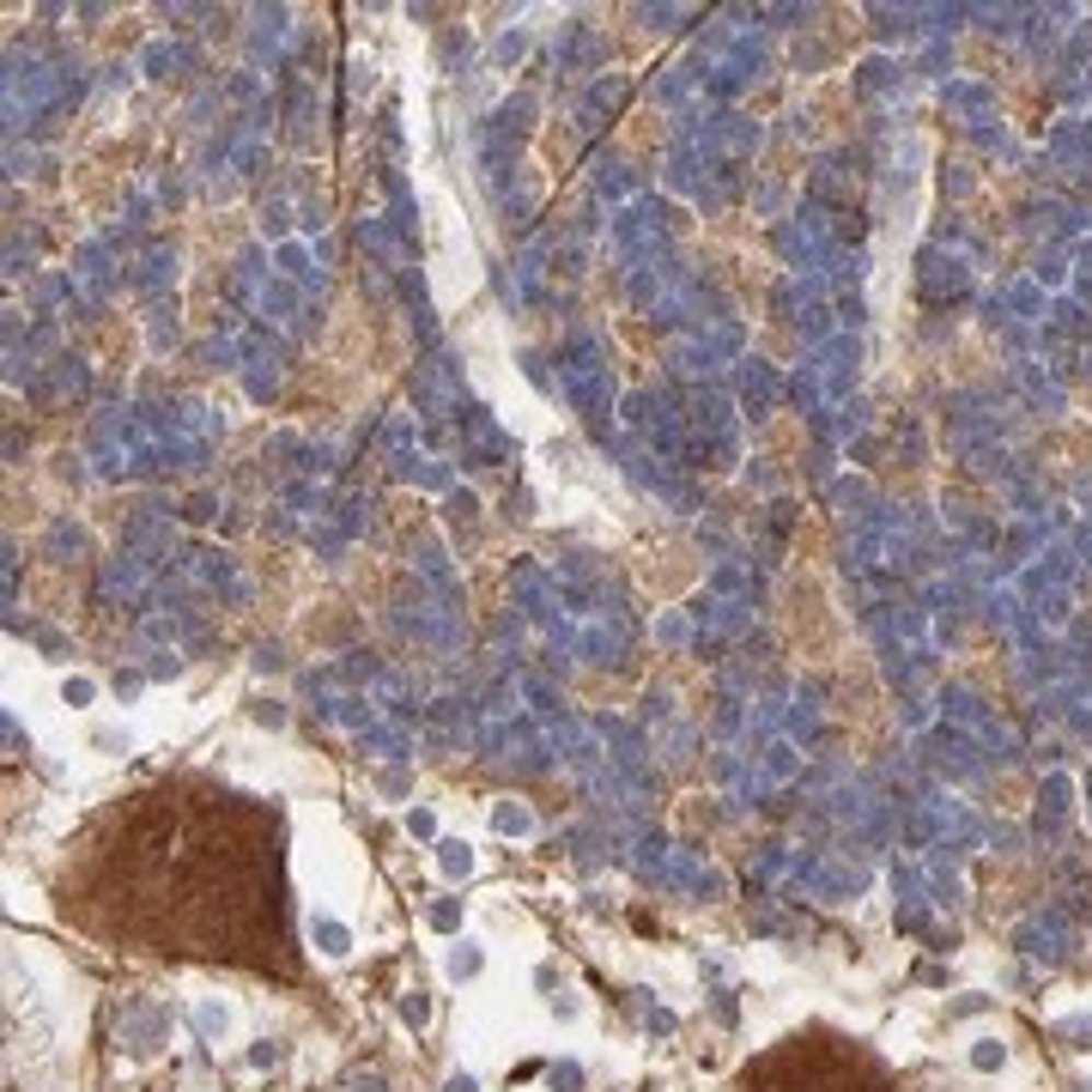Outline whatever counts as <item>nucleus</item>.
I'll return each instance as SVG.
<instances>
[{"label":"nucleus","instance_id":"1","mask_svg":"<svg viewBox=\"0 0 1092 1092\" xmlns=\"http://www.w3.org/2000/svg\"><path fill=\"white\" fill-rule=\"evenodd\" d=\"M559 395L565 407L577 413L583 425H595V437H613V407H619V389H613V370H607V346L601 334L589 329H571L565 346H559Z\"/></svg>","mask_w":1092,"mask_h":1092},{"label":"nucleus","instance_id":"2","mask_svg":"<svg viewBox=\"0 0 1092 1092\" xmlns=\"http://www.w3.org/2000/svg\"><path fill=\"white\" fill-rule=\"evenodd\" d=\"M680 225L686 219L662 195H644V200H632V207L613 212L607 238H613V255L625 267H650V262H668V243H674V231H680Z\"/></svg>","mask_w":1092,"mask_h":1092},{"label":"nucleus","instance_id":"3","mask_svg":"<svg viewBox=\"0 0 1092 1092\" xmlns=\"http://www.w3.org/2000/svg\"><path fill=\"white\" fill-rule=\"evenodd\" d=\"M468 407V377H461V358L456 353H425V365L413 370V413L419 419H456Z\"/></svg>","mask_w":1092,"mask_h":1092},{"label":"nucleus","instance_id":"4","mask_svg":"<svg viewBox=\"0 0 1092 1092\" xmlns=\"http://www.w3.org/2000/svg\"><path fill=\"white\" fill-rule=\"evenodd\" d=\"M449 425H456V437H461V468H504V461H510L516 444L486 407H461Z\"/></svg>","mask_w":1092,"mask_h":1092},{"label":"nucleus","instance_id":"5","mask_svg":"<svg viewBox=\"0 0 1092 1092\" xmlns=\"http://www.w3.org/2000/svg\"><path fill=\"white\" fill-rule=\"evenodd\" d=\"M637 625L625 619V607H607L601 619H583L577 625V656L589 662V668H619L625 662V650H632Z\"/></svg>","mask_w":1092,"mask_h":1092},{"label":"nucleus","instance_id":"6","mask_svg":"<svg viewBox=\"0 0 1092 1092\" xmlns=\"http://www.w3.org/2000/svg\"><path fill=\"white\" fill-rule=\"evenodd\" d=\"M559 607V577L540 565H516L510 571V613H522L528 625H547Z\"/></svg>","mask_w":1092,"mask_h":1092},{"label":"nucleus","instance_id":"7","mask_svg":"<svg viewBox=\"0 0 1092 1092\" xmlns=\"http://www.w3.org/2000/svg\"><path fill=\"white\" fill-rule=\"evenodd\" d=\"M625 97H632V80H625V73H595L577 92V122L583 128H607V122L625 110Z\"/></svg>","mask_w":1092,"mask_h":1092},{"label":"nucleus","instance_id":"8","mask_svg":"<svg viewBox=\"0 0 1092 1092\" xmlns=\"http://www.w3.org/2000/svg\"><path fill=\"white\" fill-rule=\"evenodd\" d=\"M601 37H595V25H565V37L553 43V61H559V73H601Z\"/></svg>","mask_w":1092,"mask_h":1092},{"label":"nucleus","instance_id":"9","mask_svg":"<svg viewBox=\"0 0 1092 1092\" xmlns=\"http://www.w3.org/2000/svg\"><path fill=\"white\" fill-rule=\"evenodd\" d=\"M128 286H134V291H146V298L159 303L164 291L176 286V250H171V243H146V255L134 262Z\"/></svg>","mask_w":1092,"mask_h":1092},{"label":"nucleus","instance_id":"10","mask_svg":"<svg viewBox=\"0 0 1092 1092\" xmlns=\"http://www.w3.org/2000/svg\"><path fill=\"white\" fill-rule=\"evenodd\" d=\"M274 267H279V279H291V286H303V291H322V286H329V267L317 262V250H310L303 238H286V243H279V250H274Z\"/></svg>","mask_w":1092,"mask_h":1092},{"label":"nucleus","instance_id":"11","mask_svg":"<svg viewBox=\"0 0 1092 1092\" xmlns=\"http://www.w3.org/2000/svg\"><path fill=\"white\" fill-rule=\"evenodd\" d=\"M777 370L765 365V358H740V407H747V419H771L777 407Z\"/></svg>","mask_w":1092,"mask_h":1092},{"label":"nucleus","instance_id":"12","mask_svg":"<svg viewBox=\"0 0 1092 1092\" xmlns=\"http://www.w3.org/2000/svg\"><path fill=\"white\" fill-rule=\"evenodd\" d=\"M195 67H200V55L188 49V43L159 37V43H146V49H140V73H146V80H183V73H195Z\"/></svg>","mask_w":1092,"mask_h":1092},{"label":"nucleus","instance_id":"13","mask_svg":"<svg viewBox=\"0 0 1092 1092\" xmlns=\"http://www.w3.org/2000/svg\"><path fill=\"white\" fill-rule=\"evenodd\" d=\"M389 474L395 480H407V486H419V492H456V468L449 461H437V456H401V461H389Z\"/></svg>","mask_w":1092,"mask_h":1092},{"label":"nucleus","instance_id":"14","mask_svg":"<svg viewBox=\"0 0 1092 1092\" xmlns=\"http://www.w3.org/2000/svg\"><path fill=\"white\" fill-rule=\"evenodd\" d=\"M188 1020H195L200 1044H231V1032H238V1013H231V1001H219V996H200L195 1008H188Z\"/></svg>","mask_w":1092,"mask_h":1092},{"label":"nucleus","instance_id":"15","mask_svg":"<svg viewBox=\"0 0 1092 1092\" xmlns=\"http://www.w3.org/2000/svg\"><path fill=\"white\" fill-rule=\"evenodd\" d=\"M595 195L613 207H632V200H644V176L632 164H595Z\"/></svg>","mask_w":1092,"mask_h":1092},{"label":"nucleus","instance_id":"16","mask_svg":"<svg viewBox=\"0 0 1092 1092\" xmlns=\"http://www.w3.org/2000/svg\"><path fill=\"white\" fill-rule=\"evenodd\" d=\"M492 831H498V838L528 843V838L540 831V819H534V807H528V802H516V795H498V802H492Z\"/></svg>","mask_w":1092,"mask_h":1092},{"label":"nucleus","instance_id":"17","mask_svg":"<svg viewBox=\"0 0 1092 1092\" xmlns=\"http://www.w3.org/2000/svg\"><path fill=\"white\" fill-rule=\"evenodd\" d=\"M432 862H437V874H444L449 886H461L468 874L480 869V855H474V843H468V838H437L432 843Z\"/></svg>","mask_w":1092,"mask_h":1092},{"label":"nucleus","instance_id":"18","mask_svg":"<svg viewBox=\"0 0 1092 1092\" xmlns=\"http://www.w3.org/2000/svg\"><path fill=\"white\" fill-rule=\"evenodd\" d=\"M358 747H365L370 759H407L413 735H407V723H370L365 735H358Z\"/></svg>","mask_w":1092,"mask_h":1092},{"label":"nucleus","instance_id":"19","mask_svg":"<svg viewBox=\"0 0 1092 1092\" xmlns=\"http://www.w3.org/2000/svg\"><path fill=\"white\" fill-rule=\"evenodd\" d=\"M516 698H522L528 711H540V716H565V692H559L547 674H516Z\"/></svg>","mask_w":1092,"mask_h":1092},{"label":"nucleus","instance_id":"20","mask_svg":"<svg viewBox=\"0 0 1092 1092\" xmlns=\"http://www.w3.org/2000/svg\"><path fill=\"white\" fill-rule=\"evenodd\" d=\"M334 528H341L346 540H358L370 522H377V498H365V492H346V498H334Z\"/></svg>","mask_w":1092,"mask_h":1092},{"label":"nucleus","instance_id":"21","mask_svg":"<svg viewBox=\"0 0 1092 1092\" xmlns=\"http://www.w3.org/2000/svg\"><path fill=\"white\" fill-rule=\"evenodd\" d=\"M413 437H419V413H389V419L377 425V444H382V456H389V461L413 456Z\"/></svg>","mask_w":1092,"mask_h":1092},{"label":"nucleus","instance_id":"22","mask_svg":"<svg viewBox=\"0 0 1092 1092\" xmlns=\"http://www.w3.org/2000/svg\"><path fill=\"white\" fill-rule=\"evenodd\" d=\"M310 941H317L322 959H346V953H353V929H346L341 917H329V910L310 917Z\"/></svg>","mask_w":1092,"mask_h":1092},{"label":"nucleus","instance_id":"23","mask_svg":"<svg viewBox=\"0 0 1092 1092\" xmlns=\"http://www.w3.org/2000/svg\"><path fill=\"white\" fill-rule=\"evenodd\" d=\"M49 389H55V395H92V365H85V358H73V353H61V358H55V365H49Z\"/></svg>","mask_w":1092,"mask_h":1092},{"label":"nucleus","instance_id":"24","mask_svg":"<svg viewBox=\"0 0 1092 1092\" xmlns=\"http://www.w3.org/2000/svg\"><path fill=\"white\" fill-rule=\"evenodd\" d=\"M291 212H298V207H291V188H274V195H262V219H255V225H262V238L274 243V250L286 243Z\"/></svg>","mask_w":1092,"mask_h":1092},{"label":"nucleus","instance_id":"25","mask_svg":"<svg viewBox=\"0 0 1092 1092\" xmlns=\"http://www.w3.org/2000/svg\"><path fill=\"white\" fill-rule=\"evenodd\" d=\"M146 341H152V353H171V346L183 341V322H176V298H159V303H152V317H146Z\"/></svg>","mask_w":1092,"mask_h":1092},{"label":"nucleus","instance_id":"26","mask_svg":"<svg viewBox=\"0 0 1092 1092\" xmlns=\"http://www.w3.org/2000/svg\"><path fill=\"white\" fill-rule=\"evenodd\" d=\"M43 553L49 559H85V528L73 516H55L49 534H43Z\"/></svg>","mask_w":1092,"mask_h":1092},{"label":"nucleus","instance_id":"27","mask_svg":"<svg viewBox=\"0 0 1092 1092\" xmlns=\"http://www.w3.org/2000/svg\"><path fill=\"white\" fill-rule=\"evenodd\" d=\"M480 972H486V947H480V941H456V947L444 953V977H449V984H474Z\"/></svg>","mask_w":1092,"mask_h":1092},{"label":"nucleus","instance_id":"28","mask_svg":"<svg viewBox=\"0 0 1092 1092\" xmlns=\"http://www.w3.org/2000/svg\"><path fill=\"white\" fill-rule=\"evenodd\" d=\"M965 1062H972L977 1074H1001V1068H1008V1038H1001V1032H977V1038L965 1044Z\"/></svg>","mask_w":1092,"mask_h":1092},{"label":"nucleus","instance_id":"29","mask_svg":"<svg viewBox=\"0 0 1092 1092\" xmlns=\"http://www.w3.org/2000/svg\"><path fill=\"white\" fill-rule=\"evenodd\" d=\"M528 55V31L522 25H504L498 43H492V67H516Z\"/></svg>","mask_w":1092,"mask_h":1092},{"label":"nucleus","instance_id":"30","mask_svg":"<svg viewBox=\"0 0 1092 1092\" xmlns=\"http://www.w3.org/2000/svg\"><path fill=\"white\" fill-rule=\"evenodd\" d=\"M444 516H449V522H456V528H474V522H480V498H474V492H468V486L444 492Z\"/></svg>","mask_w":1092,"mask_h":1092},{"label":"nucleus","instance_id":"31","mask_svg":"<svg viewBox=\"0 0 1092 1092\" xmlns=\"http://www.w3.org/2000/svg\"><path fill=\"white\" fill-rule=\"evenodd\" d=\"M656 637L668 650H686V644H698L692 637V613H668V619H656Z\"/></svg>","mask_w":1092,"mask_h":1092},{"label":"nucleus","instance_id":"32","mask_svg":"<svg viewBox=\"0 0 1092 1092\" xmlns=\"http://www.w3.org/2000/svg\"><path fill=\"white\" fill-rule=\"evenodd\" d=\"M425 922H432L437 934H456L461 922H468V910H461V898H437V905L425 910Z\"/></svg>","mask_w":1092,"mask_h":1092},{"label":"nucleus","instance_id":"33","mask_svg":"<svg viewBox=\"0 0 1092 1092\" xmlns=\"http://www.w3.org/2000/svg\"><path fill=\"white\" fill-rule=\"evenodd\" d=\"M92 698H97V680H85V674H67V680H61V704L92 711Z\"/></svg>","mask_w":1092,"mask_h":1092},{"label":"nucleus","instance_id":"34","mask_svg":"<svg viewBox=\"0 0 1092 1092\" xmlns=\"http://www.w3.org/2000/svg\"><path fill=\"white\" fill-rule=\"evenodd\" d=\"M468 55H474V43H468V31H449L444 37V67L461 80V67H468Z\"/></svg>","mask_w":1092,"mask_h":1092},{"label":"nucleus","instance_id":"35","mask_svg":"<svg viewBox=\"0 0 1092 1092\" xmlns=\"http://www.w3.org/2000/svg\"><path fill=\"white\" fill-rule=\"evenodd\" d=\"M547 1087H553V1092H583V1062H571V1056H565V1062H553Z\"/></svg>","mask_w":1092,"mask_h":1092},{"label":"nucleus","instance_id":"36","mask_svg":"<svg viewBox=\"0 0 1092 1092\" xmlns=\"http://www.w3.org/2000/svg\"><path fill=\"white\" fill-rule=\"evenodd\" d=\"M644 716L668 723V716H674V686H650V692H644Z\"/></svg>","mask_w":1092,"mask_h":1092},{"label":"nucleus","instance_id":"37","mask_svg":"<svg viewBox=\"0 0 1092 1092\" xmlns=\"http://www.w3.org/2000/svg\"><path fill=\"white\" fill-rule=\"evenodd\" d=\"M377 790L389 795V802H407V795H413V777H407V771H382Z\"/></svg>","mask_w":1092,"mask_h":1092},{"label":"nucleus","instance_id":"38","mask_svg":"<svg viewBox=\"0 0 1092 1092\" xmlns=\"http://www.w3.org/2000/svg\"><path fill=\"white\" fill-rule=\"evenodd\" d=\"M407 831H413V838H425V843H437V814H432V807H407Z\"/></svg>","mask_w":1092,"mask_h":1092},{"label":"nucleus","instance_id":"39","mask_svg":"<svg viewBox=\"0 0 1092 1092\" xmlns=\"http://www.w3.org/2000/svg\"><path fill=\"white\" fill-rule=\"evenodd\" d=\"M146 674H152V680H176V674H183V656H176V650H152V668Z\"/></svg>","mask_w":1092,"mask_h":1092},{"label":"nucleus","instance_id":"40","mask_svg":"<svg viewBox=\"0 0 1092 1092\" xmlns=\"http://www.w3.org/2000/svg\"><path fill=\"white\" fill-rule=\"evenodd\" d=\"M377 134H382V146H389V152H401V116H395V104H382Z\"/></svg>","mask_w":1092,"mask_h":1092},{"label":"nucleus","instance_id":"41","mask_svg":"<svg viewBox=\"0 0 1092 1092\" xmlns=\"http://www.w3.org/2000/svg\"><path fill=\"white\" fill-rule=\"evenodd\" d=\"M370 80H377V67H370L365 55H353V61H346V85H353V92H370Z\"/></svg>","mask_w":1092,"mask_h":1092},{"label":"nucleus","instance_id":"42","mask_svg":"<svg viewBox=\"0 0 1092 1092\" xmlns=\"http://www.w3.org/2000/svg\"><path fill=\"white\" fill-rule=\"evenodd\" d=\"M401 1020H407V1026H425V1020H432V1001H425L419 989H413V996H401Z\"/></svg>","mask_w":1092,"mask_h":1092},{"label":"nucleus","instance_id":"43","mask_svg":"<svg viewBox=\"0 0 1092 1092\" xmlns=\"http://www.w3.org/2000/svg\"><path fill=\"white\" fill-rule=\"evenodd\" d=\"M134 73H140L134 61H110V67H104V85H110V92H128V85H134Z\"/></svg>","mask_w":1092,"mask_h":1092},{"label":"nucleus","instance_id":"44","mask_svg":"<svg viewBox=\"0 0 1092 1092\" xmlns=\"http://www.w3.org/2000/svg\"><path fill=\"white\" fill-rule=\"evenodd\" d=\"M637 19H644L650 31H668L674 19H686V13H680V7H637Z\"/></svg>","mask_w":1092,"mask_h":1092},{"label":"nucleus","instance_id":"45","mask_svg":"<svg viewBox=\"0 0 1092 1092\" xmlns=\"http://www.w3.org/2000/svg\"><path fill=\"white\" fill-rule=\"evenodd\" d=\"M255 723H267V728H286V704H279V698H262V704H255Z\"/></svg>","mask_w":1092,"mask_h":1092},{"label":"nucleus","instance_id":"46","mask_svg":"<svg viewBox=\"0 0 1092 1092\" xmlns=\"http://www.w3.org/2000/svg\"><path fill=\"white\" fill-rule=\"evenodd\" d=\"M212 504H219L212 492H195V498L183 504V516H188V522H207V516H212Z\"/></svg>","mask_w":1092,"mask_h":1092},{"label":"nucleus","instance_id":"47","mask_svg":"<svg viewBox=\"0 0 1092 1092\" xmlns=\"http://www.w3.org/2000/svg\"><path fill=\"white\" fill-rule=\"evenodd\" d=\"M444 1092H480V1074L474 1068H456V1074L444 1080Z\"/></svg>","mask_w":1092,"mask_h":1092},{"label":"nucleus","instance_id":"48","mask_svg":"<svg viewBox=\"0 0 1092 1092\" xmlns=\"http://www.w3.org/2000/svg\"><path fill=\"white\" fill-rule=\"evenodd\" d=\"M255 668L274 674V668H279V644H255Z\"/></svg>","mask_w":1092,"mask_h":1092},{"label":"nucleus","instance_id":"49","mask_svg":"<svg viewBox=\"0 0 1092 1092\" xmlns=\"http://www.w3.org/2000/svg\"><path fill=\"white\" fill-rule=\"evenodd\" d=\"M250 1062H255V1068H274V1062H279V1044H267V1038H262V1044L250 1050Z\"/></svg>","mask_w":1092,"mask_h":1092},{"label":"nucleus","instance_id":"50","mask_svg":"<svg viewBox=\"0 0 1092 1092\" xmlns=\"http://www.w3.org/2000/svg\"><path fill=\"white\" fill-rule=\"evenodd\" d=\"M353 1092H382V1080H377V1074H358V1080H353Z\"/></svg>","mask_w":1092,"mask_h":1092}]
</instances>
